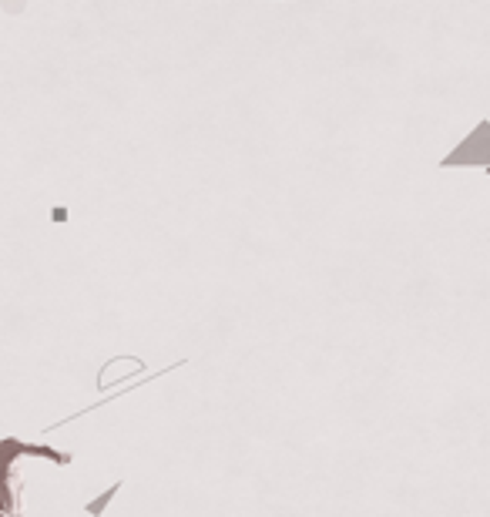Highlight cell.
Instances as JSON below:
<instances>
[{
	"label": "cell",
	"mask_w": 490,
	"mask_h": 517,
	"mask_svg": "<svg viewBox=\"0 0 490 517\" xmlns=\"http://www.w3.org/2000/svg\"><path fill=\"white\" fill-rule=\"evenodd\" d=\"M118 487H122V484H115V487H111V490H105V497H101V501H94L91 507H88V511H91V514H101V507H105V504L111 501V494H115Z\"/></svg>",
	"instance_id": "cell-1"
},
{
	"label": "cell",
	"mask_w": 490,
	"mask_h": 517,
	"mask_svg": "<svg viewBox=\"0 0 490 517\" xmlns=\"http://www.w3.org/2000/svg\"><path fill=\"white\" fill-rule=\"evenodd\" d=\"M0 517H4V514H0Z\"/></svg>",
	"instance_id": "cell-2"
}]
</instances>
